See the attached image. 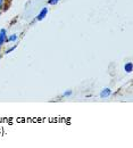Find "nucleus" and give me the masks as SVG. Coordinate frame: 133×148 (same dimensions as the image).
Wrapping results in <instances>:
<instances>
[{
	"instance_id": "1a4fd4ad",
	"label": "nucleus",
	"mask_w": 133,
	"mask_h": 148,
	"mask_svg": "<svg viewBox=\"0 0 133 148\" xmlns=\"http://www.w3.org/2000/svg\"><path fill=\"white\" fill-rule=\"evenodd\" d=\"M3 2H5V0H0V14H1L2 8H3Z\"/></svg>"
},
{
	"instance_id": "423d86ee",
	"label": "nucleus",
	"mask_w": 133,
	"mask_h": 148,
	"mask_svg": "<svg viewBox=\"0 0 133 148\" xmlns=\"http://www.w3.org/2000/svg\"><path fill=\"white\" fill-rule=\"evenodd\" d=\"M16 47H17V45H14L13 47H9V48H8V49L5 51V54H6V55H7V54H10L12 51H14V50L16 49Z\"/></svg>"
},
{
	"instance_id": "39448f33",
	"label": "nucleus",
	"mask_w": 133,
	"mask_h": 148,
	"mask_svg": "<svg viewBox=\"0 0 133 148\" xmlns=\"http://www.w3.org/2000/svg\"><path fill=\"white\" fill-rule=\"evenodd\" d=\"M124 71L126 73H131L132 72V63H126L124 65Z\"/></svg>"
},
{
	"instance_id": "6e6552de",
	"label": "nucleus",
	"mask_w": 133,
	"mask_h": 148,
	"mask_svg": "<svg viewBox=\"0 0 133 148\" xmlns=\"http://www.w3.org/2000/svg\"><path fill=\"white\" fill-rule=\"evenodd\" d=\"M58 2H59V0H48V3L49 5H53V6L54 5H57Z\"/></svg>"
},
{
	"instance_id": "9d476101",
	"label": "nucleus",
	"mask_w": 133,
	"mask_h": 148,
	"mask_svg": "<svg viewBox=\"0 0 133 148\" xmlns=\"http://www.w3.org/2000/svg\"><path fill=\"white\" fill-rule=\"evenodd\" d=\"M0 57H1V56H0Z\"/></svg>"
},
{
	"instance_id": "f257e3e1",
	"label": "nucleus",
	"mask_w": 133,
	"mask_h": 148,
	"mask_svg": "<svg viewBox=\"0 0 133 148\" xmlns=\"http://www.w3.org/2000/svg\"><path fill=\"white\" fill-rule=\"evenodd\" d=\"M6 40H7V30L6 29H1L0 30V49L6 43Z\"/></svg>"
},
{
	"instance_id": "7ed1b4c3",
	"label": "nucleus",
	"mask_w": 133,
	"mask_h": 148,
	"mask_svg": "<svg viewBox=\"0 0 133 148\" xmlns=\"http://www.w3.org/2000/svg\"><path fill=\"white\" fill-rule=\"evenodd\" d=\"M47 14H48V8H47V7H43V8L40 10L38 16H37V21H42V19L47 16Z\"/></svg>"
},
{
	"instance_id": "0eeeda50",
	"label": "nucleus",
	"mask_w": 133,
	"mask_h": 148,
	"mask_svg": "<svg viewBox=\"0 0 133 148\" xmlns=\"http://www.w3.org/2000/svg\"><path fill=\"white\" fill-rule=\"evenodd\" d=\"M72 90H66V91H64L63 92V97H71L72 96Z\"/></svg>"
},
{
	"instance_id": "f03ea898",
	"label": "nucleus",
	"mask_w": 133,
	"mask_h": 148,
	"mask_svg": "<svg viewBox=\"0 0 133 148\" xmlns=\"http://www.w3.org/2000/svg\"><path fill=\"white\" fill-rule=\"evenodd\" d=\"M110 95H112V89L110 88H104L100 92V98L105 99V98H108Z\"/></svg>"
},
{
	"instance_id": "20e7f679",
	"label": "nucleus",
	"mask_w": 133,
	"mask_h": 148,
	"mask_svg": "<svg viewBox=\"0 0 133 148\" xmlns=\"http://www.w3.org/2000/svg\"><path fill=\"white\" fill-rule=\"evenodd\" d=\"M17 40H18V34H17V33H14V34H10L9 37L7 38L6 42H9V43H12V42H16Z\"/></svg>"
}]
</instances>
